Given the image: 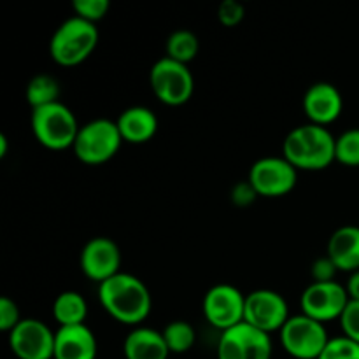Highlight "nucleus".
I'll use <instances>...</instances> for the list:
<instances>
[{
    "mask_svg": "<svg viewBox=\"0 0 359 359\" xmlns=\"http://www.w3.org/2000/svg\"><path fill=\"white\" fill-rule=\"evenodd\" d=\"M98 300L114 321L126 326H139L153 309V298L144 280L125 272L98 284Z\"/></svg>",
    "mask_w": 359,
    "mask_h": 359,
    "instance_id": "f257e3e1",
    "label": "nucleus"
},
{
    "mask_svg": "<svg viewBox=\"0 0 359 359\" xmlns=\"http://www.w3.org/2000/svg\"><path fill=\"white\" fill-rule=\"evenodd\" d=\"M337 137L326 126L300 125L291 130L283 144V156L297 170H325L335 160Z\"/></svg>",
    "mask_w": 359,
    "mask_h": 359,
    "instance_id": "f03ea898",
    "label": "nucleus"
},
{
    "mask_svg": "<svg viewBox=\"0 0 359 359\" xmlns=\"http://www.w3.org/2000/svg\"><path fill=\"white\" fill-rule=\"evenodd\" d=\"M98 34L97 25L72 16L63 21L49 41V56L62 67H76L86 62L97 49Z\"/></svg>",
    "mask_w": 359,
    "mask_h": 359,
    "instance_id": "7ed1b4c3",
    "label": "nucleus"
},
{
    "mask_svg": "<svg viewBox=\"0 0 359 359\" xmlns=\"http://www.w3.org/2000/svg\"><path fill=\"white\" fill-rule=\"evenodd\" d=\"M30 125L35 140L51 151L72 149L81 128L72 109L62 102L34 109Z\"/></svg>",
    "mask_w": 359,
    "mask_h": 359,
    "instance_id": "20e7f679",
    "label": "nucleus"
},
{
    "mask_svg": "<svg viewBox=\"0 0 359 359\" xmlns=\"http://www.w3.org/2000/svg\"><path fill=\"white\" fill-rule=\"evenodd\" d=\"M121 144L123 137L116 121L98 118L81 126L72 151L81 163L102 165L118 154Z\"/></svg>",
    "mask_w": 359,
    "mask_h": 359,
    "instance_id": "39448f33",
    "label": "nucleus"
},
{
    "mask_svg": "<svg viewBox=\"0 0 359 359\" xmlns=\"http://www.w3.org/2000/svg\"><path fill=\"white\" fill-rule=\"evenodd\" d=\"M149 86L161 104L179 107L193 97L195 79L188 65L163 56L151 67Z\"/></svg>",
    "mask_w": 359,
    "mask_h": 359,
    "instance_id": "423d86ee",
    "label": "nucleus"
},
{
    "mask_svg": "<svg viewBox=\"0 0 359 359\" xmlns=\"http://www.w3.org/2000/svg\"><path fill=\"white\" fill-rule=\"evenodd\" d=\"M279 333L284 351L294 359H319L330 342L325 325L305 314L291 316Z\"/></svg>",
    "mask_w": 359,
    "mask_h": 359,
    "instance_id": "0eeeda50",
    "label": "nucleus"
},
{
    "mask_svg": "<svg viewBox=\"0 0 359 359\" xmlns=\"http://www.w3.org/2000/svg\"><path fill=\"white\" fill-rule=\"evenodd\" d=\"M202 312L210 326L226 332L244 323L245 294L233 284H216L203 297Z\"/></svg>",
    "mask_w": 359,
    "mask_h": 359,
    "instance_id": "6e6552de",
    "label": "nucleus"
},
{
    "mask_svg": "<svg viewBox=\"0 0 359 359\" xmlns=\"http://www.w3.org/2000/svg\"><path fill=\"white\" fill-rule=\"evenodd\" d=\"M248 181L258 196L280 198L294 189L298 170L284 156H265L252 163Z\"/></svg>",
    "mask_w": 359,
    "mask_h": 359,
    "instance_id": "1a4fd4ad",
    "label": "nucleus"
},
{
    "mask_svg": "<svg viewBox=\"0 0 359 359\" xmlns=\"http://www.w3.org/2000/svg\"><path fill=\"white\" fill-rule=\"evenodd\" d=\"M272 337L241 323L221 333L217 359H272Z\"/></svg>",
    "mask_w": 359,
    "mask_h": 359,
    "instance_id": "9d476101",
    "label": "nucleus"
},
{
    "mask_svg": "<svg viewBox=\"0 0 359 359\" xmlns=\"http://www.w3.org/2000/svg\"><path fill=\"white\" fill-rule=\"evenodd\" d=\"M286 298L273 290H255L245 294L244 323L263 333L280 332L290 319Z\"/></svg>",
    "mask_w": 359,
    "mask_h": 359,
    "instance_id": "9b49d317",
    "label": "nucleus"
},
{
    "mask_svg": "<svg viewBox=\"0 0 359 359\" xmlns=\"http://www.w3.org/2000/svg\"><path fill=\"white\" fill-rule=\"evenodd\" d=\"M349 294L346 286L333 283H311L300 297L302 314L319 323H330L342 318L349 305Z\"/></svg>",
    "mask_w": 359,
    "mask_h": 359,
    "instance_id": "f8f14e48",
    "label": "nucleus"
},
{
    "mask_svg": "<svg viewBox=\"0 0 359 359\" xmlns=\"http://www.w3.org/2000/svg\"><path fill=\"white\" fill-rule=\"evenodd\" d=\"M55 337L56 332L34 318L21 319L20 325L7 333L11 351L18 359H53Z\"/></svg>",
    "mask_w": 359,
    "mask_h": 359,
    "instance_id": "ddd939ff",
    "label": "nucleus"
},
{
    "mask_svg": "<svg viewBox=\"0 0 359 359\" xmlns=\"http://www.w3.org/2000/svg\"><path fill=\"white\" fill-rule=\"evenodd\" d=\"M79 266L88 279L102 284L121 272V251L112 238L93 237L81 249Z\"/></svg>",
    "mask_w": 359,
    "mask_h": 359,
    "instance_id": "4468645a",
    "label": "nucleus"
},
{
    "mask_svg": "<svg viewBox=\"0 0 359 359\" xmlns=\"http://www.w3.org/2000/svg\"><path fill=\"white\" fill-rule=\"evenodd\" d=\"M309 123L319 126H328L340 118L344 111V98L339 88L332 83H314L304 95L302 100Z\"/></svg>",
    "mask_w": 359,
    "mask_h": 359,
    "instance_id": "2eb2a0df",
    "label": "nucleus"
},
{
    "mask_svg": "<svg viewBox=\"0 0 359 359\" xmlns=\"http://www.w3.org/2000/svg\"><path fill=\"white\" fill-rule=\"evenodd\" d=\"M98 342L86 325L56 330L53 359H97Z\"/></svg>",
    "mask_w": 359,
    "mask_h": 359,
    "instance_id": "dca6fc26",
    "label": "nucleus"
},
{
    "mask_svg": "<svg viewBox=\"0 0 359 359\" xmlns=\"http://www.w3.org/2000/svg\"><path fill=\"white\" fill-rule=\"evenodd\" d=\"M330 259L335 263L339 272H358L359 270V226L344 224L337 228L328 241Z\"/></svg>",
    "mask_w": 359,
    "mask_h": 359,
    "instance_id": "f3484780",
    "label": "nucleus"
},
{
    "mask_svg": "<svg viewBox=\"0 0 359 359\" xmlns=\"http://www.w3.org/2000/svg\"><path fill=\"white\" fill-rule=\"evenodd\" d=\"M123 142L128 144H146L156 135L158 118L149 107L133 105L125 109L116 119Z\"/></svg>",
    "mask_w": 359,
    "mask_h": 359,
    "instance_id": "a211bd4d",
    "label": "nucleus"
},
{
    "mask_svg": "<svg viewBox=\"0 0 359 359\" xmlns=\"http://www.w3.org/2000/svg\"><path fill=\"white\" fill-rule=\"evenodd\" d=\"M123 354L126 359H168L167 342L158 330L137 326L126 335L123 342Z\"/></svg>",
    "mask_w": 359,
    "mask_h": 359,
    "instance_id": "6ab92c4d",
    "label": "nucleus"
},
{
    "mask_svg": "<svg viewBox=\"0 0 359 359\" xmlns=\"http://www.w3.org/2000/svg\"><path fill=\"white\" fill-rule=\"evenodd\" d=\"M53 318L58 323V328L86 325V298L81 293H77V291H63L53 302Z\"/></svg>",
    "mask_w": 359,
    "mask_h": 359,
    "instance_id": "aec40b11",
    "label": "nucleus"
},
{
    "mask_svg": "<svg viewBox=\"0 0 359 359\" xmlns=\"http://www.w3.org/2000/svg\"><path fill=\"white\" fill-rule=\"evenodd\" d=\"M25 97L30 104L32 111L39 107H46L60 102V83L56 77L49 74H37L32 77L25 90Z\"/></svg>",
    "mask_w": 359,
    "mask_h": 359,
    "instance_id": "412c9836",
    "label": "nucleus"
},
{
    "mask_svg": "<svg viewBox=\"0 0 359 359\" xmlns=\"http://www.w3.org/2000/svg\"><path fill=\"white\" fill-rule=\"evenodd\" d=\"M165 49H167L168 58L188 65L189 62H193V60L198 56V35H196L195 32L188 30V28H179V30L172 32V34L168 35Z\"/></svg>",
    "mask_w": 359,
    "mask_h": 359,
    "instance_id": "4be33fe9",
    "label": "nucleus"
},
{
    "mask_svg": "<svg viewBox=\"0 0 359 359\" xmlns=\"http://www.w3.org/2000/svg\"><path fill=\"white\" fill-rule=\"evenodd\" d=\"M161 333H163V339L170 354L188 353L196 342V332L193 325L188 321H181V319L168 323Z\"/></svg>",
    "mask_w": 359,
    "mask_h": 359,
    "instance_id": "5701e85b",
    "label": "nucleus"
},
{
    "mask_svg": "<svg viewBox=\"0 0 359 359\" xmlns=\"http://www.w3.org/2000/svg\"><path fill=\"white\" fill-rule=\"evenodd\" d=\"M335 160L346 167H359V128H351L337 137Z\"/></svg>",
    "mask_w": 359,
    "mask_h": 359,
    "instance_id": "b1692460",
    "label": "nucleus"
},
{
    "mask_svg": "<svg viewBox=\"0 0 359 359\" xmlns=\"http://www.w3.org/2000/svg\"><path fill=\"white\" fill-rule=\"evenodd\" d=\"M72 9L76 13L74 16L97 25V21H102L107 16L111 2L109 0H76L72 4Z\"/></svg>",
    "mask_w": 359,
    "mask_h": 359,
    "instance_id": "393cba45",
    "label": "nucleus"
},
{
    "mask_svg": "<svg viewBox=\"0 0 359 359\" xmlns=\"http://www.w3.org/2000/svg\"><path fill=\"white\" fill-rule=\"evenodd\" d=\"M319 359H359V344L344 335L330 339Z\"/></svg>",
    "mask_w": 359,
    "mask_h": 359,
    "instance_id": "a878e982",
    "label": "nucleus"
},
{
    "mask_svg": "<svg viewBox=\"0 0 359 359\" xmlns=\"http://www.w3.org/2000/svg\"><path fill=\"white\" fill-rule=\"evenodd\" d=\"M245 18V9L237 0H223L217 7V20L223 27L233 28L241 25Z\"/></svg>",
    "mask_w": 359,
    "mask_h": 359,
    "instance_id": "bb28decb",
    "label": "nucleus"
},
{
    "mask_svg": "<svg viewBox=\"0 0 359 359\" xmlns=\"http://www.w3.org/2000/svg\"><path fill=\"white\" fill-rule=\"evenodd\" d=\"M21 314L18 304L9 297L0 298V330L11 333L21 323Z\"/></svg>",
    "mask_w": 359,
    "mask_h": 359,
    "instance_id": "cd10ccee",
    "label": "nucleus"
},
{
    "mask_svg": "<svg viewBox=\"0 0 359 359\" xmlns=\"http://www.w3.org/2000/svg\"><path fill=\"white\" fill-rule=\"evenodd\" d=\"M339 321L344 337L359 344V302L351 300Z\"/></svg>",
    "mask_w": 359,
    "mask_h": 359,
    "instance_id": "c85d7f7f",
    "label": "nucleus"
},
{
    "mask_svg": "<svg viewBox=\"0 0 359 359\" xmlns=\"http://www.w3.org/2000/svg\"><path fill=\"white\" fill-rule=\"evenodd\" d=\"M337 272H339V269L335 266V263L328 256H321V258H318L312 263V283H333Z\"/></svg>",
    "mask_w": 359,
    "mask_h": 359,
    "instance_id": "c756f323",
    "label": "nucleus"
},
{
    "mask_svg": "<svg viewBox=\"0 0 359 359\" xmlns=\"http://www.w3.org/2000/svg\"><path fill=\"white\" fill-rule=\"evenodd\" d=\"M256 198H258V193L255 191V188H252L249 181L237 182L233 189H231V202L237 207L251 205Z\"/></svg>",
    "mask_w": 359,
    "mask_h": 359,
    "instance_id": "7c9ffc66",
    "label": "nucleus"
},
{
    "mask_svg": "<svg viewBox=\"0 0 359 359\" xmlns=\"http://www.w3.org/2000/svg\"><path fill=\"white\" fill-rule=\"evenodd\" d=\"M347 294H349V300L353 302H359V270L358 272L351 273L349 280L346 284Z\"/></svg>",
    "mask_w": 359,
    "mask_h": 359,
    "instance_id": "2f4dec72",
    "label": "nucleus"
},
{
    "mask_svg": "<svg viewBox=\"0 0 359 359\" xmlns=\"http://www.w3.org/2000/svg\"><path fill=\"white\" fill-rule=\"evenodd\" d=\"M7 153H9V139L0 133V158H6Z\"/></svg>",
    "mask_w": 359,
    "mask_h": 359,
    "instance_id": "473e14b6",
    "label": "nucleus"
}]
</instances>
